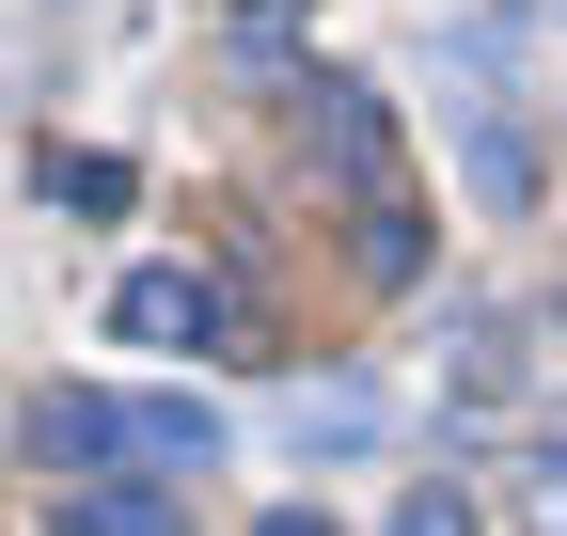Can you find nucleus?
Here are the masks:
<instances>
[{
	"instance_id": "nucleus-1",
	"label": "nucleus",
	"mask_w": 567,
	"mask_h": 536,
	"mask_svg": "<svg viewBox=\"0 0 567 536\" xmlns=\"http://www.w3.org/2000/svg\"><path fill=\"white\" fill-rule=\"evenodd\" d=\"M316 158H331V189H347V221H363V268H379V285H410V268H425V206H410L394 111H379L363 80H316Z\"/></svg>"
},
{
	"instance_id": "nucleus-2",
	"label": "nucleus",
	"mask_w": 567,
	"mask_h": 536,
	"mask_svg": "<svg viewBox=\"0 0 567 536\" xmlns=\"http://www.w3.org/2000/svg\"><path fill=\"white\" fill-rule=\"evenodd\" d=\"M111 331H126V348H221L237 300H221V268H126V285H111Z\"/></svg>"
},
{
	"instance_id": "nucleus-3",
	"label": "nucleus",
	"mask_w": 567,
	"mask_h": 536,
	"mask_svg": "<svg viewBox=\"0 0 567 536\" xmlns=\"http://www.w3.org/2000/svg\"><path fill=\"white\" fill-rule=\"evenodd\" d=\"M32 457H48V474H95V457H126V394L48 379V394H32Z\"/></svg>"
},
{
	"instance_id": "nucleus-4",
	"label": "nucleus",
	"mask_w": 567,
	"mask_h": 536,
	"mask_svg": "<svg viewBox=\"0 0 567 536\" xmlns=\"http://www.w3.org/2000/svg\"><path fill=\"white\" fill-rule=\"evenodd\" d=\"M63 536H189V489L174 474H80L63 489Z\"/></svg>"
},
{
	"instance_id": "nucleus-5",
	"label": "nucleus",
	"mask_w": 567,
	"mask_h": 536,
	"mask_svg": "<svg viewBox=\"0 0 567 536\" xmlns=\"http://www.w3.org/2000/svg\"><path fill=\"white\" fill-rule=\"evenodd\" d=\"M126 457H158V474L189 489L205 457H221V411H205V394H126Z\"/></svg>"
},
{
	"instance_id": "nucleus-6",
	"label": "nucleus",
	"mask_w": 567,
	"mask_h": 536,
	"mask_svg": "<svg viewBox=\"0 0 567 536\" xmlns=\"http://www.w3.org/2000/svg\"><path fill=\"white\" fill-rule=\"evenodd\" d=\"M316 442H331V457L379 442V394H363V379H316V394H300V457H316Z\"/></svg>"
},
{
	"instance_id": "nucleus-7",
	"label": "nucleus",
	"mask_w": 567,
	"mask_h": 536,
	"mask_svg": "<svg viewBox=\"0 0 567 536\" xmlns=\"http://www.w3.org/2000/svg\"><path fill=\"white\" fill-rule=\"evenodd\" d=\"M48 189H63V206H95V221H111V206H126V189H142V174H126V158H95V143H80V158H63V143H48Z\"/></svg>"
},
{
	"instance_id": "nucleus-8",
	"label": "nucleus",
	"mask_w": 567,
	"mask_h": 536,
	"mask_svg": "<svg viewBox=\"0 0 567 536\" xmlns=\"http://www.w3.org/2000/svg\"><path fill=\"white\" fill-rule=\"evenodd\" d=\"M394 536H473V505H457V489H410V505H394Z\"/></svg>"
},
{
	"instance_id": "nucleus-9",
	"label": "nucleus",
	"mask_w": 567,
	"mask_h": 536,
	"mask_svg": "<svg viewBox=\"0 0 567 536\" xmlns=\"http://www.w3.org/2000/svg\"><path fill=\"white\" fill-rule=\"evenodd\" d=\"M536 536H567V426L536 442Z\"/></svg>"
},
{
	"instance_id": "nucleus-10",
	"label": "nucleus",
	"mask_w": 567,
	"mask_h": 536,
	"mask_svg": "<svg viewBox=\"0 0 567 536\" xmlns=\"http://www.w3.org/2000/svg\"><path fill=\"white\" fill-rule=\"evenodd\" d=\"M284 17H300V0H237V32H252V48H268V32H284Z\"/></svg>"
},
{
	"instance_id": "nucleus-11",
	"label": "nucleus",
	"mask_w": 567,
	"mask_h": 536,
	"mask_svg": "<svg viewBox=\"0 0 567 536\" xmlns=\"http://www.w3.org/2000/svg\"><path fill=\"white\" fill-rule=\"evenodd\" d=\"M252 536H331V520H316V505H268V520H252Z\"/></svg>"
}]
</instances>
